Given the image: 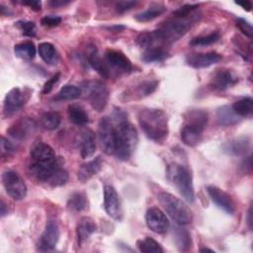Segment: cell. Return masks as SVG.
Here are the masks:
<instances>
[{"mask_svg":"<svg viewBox=\"0 0 253 253\" xmlns=\"http://www.w3.org/2000/svg\"><path fill=\"white\" fill-rule=\"evenodd\" d=\"M116 120V156L123 161L128 160L132 155L138 136L135 127L126 120V114L118 109L114 112Z\"/></svg>","mask_w":253,"mask_h":253,"instance_id":"6da1fadb","label":"cell"},{"mask_svg":"<svg viewBox=\"0 0 253 253\" xmlns=\"http://www.w3.org/2000/svg\"><path fill=\"white\" fill-rule=\"evenodd\" d=\"M138 123L144 134L153 141H163L169 132L167 115L163 110L146 108L139 112Z\"/></svg>","mask_w":253,"mask_h":253,"instance_id":"7a4b0ae2","label":"cell"},{"mask_svg":"<svg viewBox=\"0 0 253 253\" xmlns=\"http://www.w3.org/2000/svg\"><path fill=\"white\" fill-rule=\"evenodd\" d=\"M209 115L204 110H190L185 114L181 128V139L188 146H196L202 139L207 126Z\"/></svg>","mask_w":253,"mask_h":253,"instance_id":"3957f363","label":"cell"},{"mask_svg":"<svg viewBox=\"0 0 253 253\" xmlns=\"http://www.w3.org/2000/svg\"><path fill=\"white\" fill-rule=\"evenodd\" d=\"M158 201L164 211L176 223L184 225L192 222L193 212L184 201L166 192L158 194Z\"/></svg>","mask_w":253,"mask_h":253,"instance_id":"277c9868","label":"cell"},{"mask_svg":"<svg viewBox=\"0 0 253 253\" xmlns=\"http://www.w3.org/2000/svg\"><path fill=\"white\" fill-rule=\"evenodd\" d=\"M167 177L187 202L194 203V186L188 168L178 163H172L167 168Z\"/></svg>","mask_w":253,"mask_h":253,"instance_id":"5b68a950","label":"cell"},{"mask_svg":"<svg viewBox=\"0 0 253 253\" xmlns=\"http://www.w3.org/2000/svg\"><path fill=\"white\" fill-rule=\"evenodd\" d=\"M198 15L194 14L187 18H174L162 23L158 32L165 43V45L181 39L191 28L193 23L198 20Z\"/></svg>","mask_w":253,"mask_h":253,"instance_id":"8992f818","label":"cell"},{"mask_svg":"<svg viewBox=\"0 0 253 253\" xmlns=\"http://www.w3.org/2000/svg\"><path fill=\"white\" fill-rule=\"evenodd\" d=\"M87 94L92 108L97 112H102L108 103L109 91L106 84L103 81L95 80L83 83V87H80Z\"/></svg>","mask_w":253,"mask_h":253,"instance_id":"52a82bcc","label":"cell"},{"mask_svg":"<svg viewBox=\"0 0 253 253\" xmlns=\"http://www.w3.org/2000/svg\"><path fill=\"white\" fill-rule=\"evenodd\" d=\"M98 139L100 147L107 155L115 154L116 126L109 117H103L98 125Z\"/></svg>","mask_w":253,"mask_h":253,"instance_id":"ba28073f","label":"cell"},{"mask_svg":"<svg viewBox=\"0 0 253 253\" xmlns=\"http://www.w3.org/2000/svg\"><path fill=\"white\" fill-rule=\"evenodd\" d=\"M2 182L7 194L14 200L19 201L25 198L27 186L20 175L12 170H8L2 175Z\"/></svg>","mask_w":253,"mask_h":253,"instance_id":"9c48e42d","label":"cell"},{"mask_svg":"<svg viewBox=\"0 0 253 253\" xmlns=\"http://www.w3.org/2000/svg\"><path fill=\"white\" fill-rule=\"evenodd\" d=\"M60 167L57 159L50 161H33L29 166L30 174L37 180L48 182L55 171Z\"/></svg>","mask_w":253,"mask_h":253,"instance_id":"30bf717a","label":"cell"},{"mask_svg":"<svg viewBox=\"0 0 253 253\" xmlns=\"http://www.w3.org/2000/svg\"><path fill=\"white\" fill-rule=\"evenodd\" d=\"M145 222L148 228L155 233H165L169 228L166 214L158 208H150L145 213Z\"/></svg>","mask_w":253,"mask_h":253,"instance_id":"8fae6325","label":"cell"},{"mask_svg":"<svg viewBox=\"0 0 253 253\" xmlns=\"http://www.w3.org/2000/svg\"><path fill=\"white\" fill-rule=\"evenodd\" d=\"M59 238V227L55 220L50 219L47 221L43 232L42 233L38 242V248L41 251L52 250Z\"/></svg>","mask_w":253,"mask_h":253,"instance_id":"7c38bea8","label":"cell"},{"mask_svg":"<svg viewBox=\"0 0 253 253\" xmlns=\"http://www.w3.org/2000/svg\"><path fill=\"white\" fill-rule=\"evenodd\" d=\"M207 192L211 198V200L222 211L229 214H233L235 211V205L232 198L223 190L215 187L209 186L207 188Z\"/></svg>","mask_w":253,"mask_h":253,"instance_id":"4fadbf2b","label":"cell"},{"mask_svg":"<svg viewBox=\"0 0 253 253\" xmlns=\"http://www.w3.org/2000/svg\"><path fill=\"white\" fill-rule=\"evenodd\" d=\"M104 208L106 212L114 219L122 218L120 200L116 189L113 186L107 185L104 188Z\"/></svg>","mask_w":253,"mask_h":253,"instance_id":"5bb4252c","label":"cell"},{"mask_svg":"<svg viewBox=\"0 0 253 253\" xmlns=\"http://www.w3.org/2000/svg\"><path fill=\"white\" fill-rule=\"evenodd\" d=\"M25 105V96L19 87L12 88L5 96L3 112L5 117H11Z\"/></svg>","mask_w":253,"mask_h":253,"instance_id":"9a60e30c","label":"cell"},{"mask_svg":"<svg viewBox=\"0 0 253 253\" xmlns=\"http://www.w3.org/2000/svg\"><path fill=\"white\" fill-rule=\"evenodd\" d=\"M37 129V124L31 118H22L18 122H16L9 129L8 133L18 140L27 139Z\"/></svg>","mask_w":253,"mask_h":253,"instance_id":"2e32d148","label":"cell"},{"mask_svg":"<svg viewBox=\"0 0 253 253\" xmlns=\"http://www.w3.org/2000/svg\"><path fill=\"white\" fill-rule=\"evenodd\" d=\"M221 55L214 51L207 53H191L186 57L187 63L194 68H204L215 64L221 60Z\"/></svg>","mask_w":253,"mask_h":253,"instance_id":"e0dca14e","label":"cell"},{"mask_svg":"<svg viewBox=\"0 0 253 253\" xmlns=\"http://www.w3.org/2000/svg\"><path fill=\"white\" fill-rule=\"evenodd\" d=\"M238 81L237 77L229 69H217L211 79L210 86L215 90H225Z\"/></svg>","mask_w":253,"mask_h":253,"instance_id":"ac0fdd59","label":"cell"},{"mask_svg":"<svg viewBox=\"0 0 253 253\" xmlns=\"http://www.w3.org/2000/svg\"><path fill=\"white\" fill-rule=\"evenodd\" d=\"M105 59L107 63L123 72L128 73L132 69V64L130 60L119 50L107 49L105 52Z\"/></svg>","mask_w":253,"mask_h":253,"instance_id":"d6986e66","label":"cell"},{"mask_svg":"<svg viewBox=\"0 0 253 253\" xmlns=\"http://www.w3.org/2000/svg\"><path fill=\"white\" fill-rule=\"evenodd\" d=\"M102 169V159L100 156L83 163L78 171H77V178L81 183H86L90 180L93 176L97 175Z\"/></svg>","mask_w":253,"mask_h":253,"instance_id":"ffe728a7","label":"cell"},{"mask_svg":"<svg viewBox=\"0 0 253 253\" xmlns=\"http://www.w3.org/2000/svg\"><path fill=\"white\" fill-rule=\"evenodd\" d=\"M79 148H80V154L84 159L90 158L94 155L96 150V142H95L94 133L91 130L85 129L80 132Z\"/></svg>","mask_w":253,"mask_h":253,"instance_id":"44dd1931","label":"cell"},{"mask_svg":"<svg viewBox=\"0 0 253 253\" xmlns=\"http://www.w3.org/2000/svg\"><path fill=\"white\" fill-rule=\"evenodd\" d=\"M33 161H50L57 159L53 149L46 143L42 141H38L34 143L30 152Z\"/></svg>","mask_w":253,"mask_h":253,"instance_id":"7402d4cb","label":"cell"},{"mask_svg":"<svg viewBox=\"0 0 253 253\" xmlns=\"http://www.w3.org/2000/svg\"><path fill=\"white\" fill-rule=\"evenodd\" d=\"M216 121L221 126H230L239 122V117L234 113L232 107L222 106L216 110Z\"/></svg>","mask_w":253,"mask_h":253,"instance_id":"603a6c76","label":"cell"},{"mask_svg":"<svg viewBox=\"0 0 253 253\" xmlns=\"http://www.w3.org/2000/svg\"><path fill=\"white\" fill-rule=\"evenodd\" d=\"M96 229H97V225L91 217H87V216L82 217L78 222L77 228H76L78 243L81 245L87 238H89V236L93 232H95Z\"/></svg>","mask_w":253,"mask_h":253,"instance_id":"cb8c5ba5","label":"cell"},{"mask_svg":"<svg viewBox=\"0 0 253 253\" xmlns=\"http://www.w3.org/2000/svg\"><path fill=\"white\" fill-rule=\"evenodd\" d=\"M165 11L166 7L162 3H152L146 10L136 14L134 18L138 22H149L162 15Z\"/></svg>","mask_w":253,"mask_h":253,"instance_id":"d4e9b609","label":"cell"},{"mask_svg":"<svg viewBox=\"0 0 253 253\" xmlns=\"http://www.w3.org/2000/svg\"><path fill=\"white\" fill-rule=\"evenodd\" d=\"M250 147V140L248 137H238L224 144V150L233 155H243Z\"/></svg>","mask_w":253,"mask_h":253,"instance_id":"484cf974","label":"cell"},{"mask_svg":"<svg viewBox=\"0 0 253 253\" xmlns=\"http://www.w3.org/2000/svg\"><path fill=\"white\" fill-rule=\"evenodd\" d=\"M67 114L70 122L74 125L83 126L89 122L87 113L79 104H70L67 108Z\"/></svg>","mask_w":253,"mask_h":253,"instance_id":"4316f807","label":"cell"},{"mask_svg":"<svg viewBox=\"0 0 253 253\" xmlns=\"http://www.w3.org/2000/svg\"><path fill=\"white\" fill-rule=\"evenodd\" d=\"M88 62L91 65V67L95 69L102 77L109 78L111 76V71L108 64L99 56L96 49L89 53Z\"/></svg>","mask_w":253,"mask_h":253,"instance_id":"83f0119b","label":"cell"},{"mask_svg":"<svg viewBox=\"0 0 253 253\" xmlns=\"http://www.w3.org/2000/svg\"><path fill=\"white\" fill-rule=\"evenodd\" d=\"M39 54L48 65H54L57 62V52L50 42H41L38 46Z\"/></svg>","mask_w":253,"mask_h":253,"instance_id":"f1b7e54d","label":"cell"},{"mask_svg":"<svg viewBox=\"0 0 253 253\" xmlns=\"http://www.w3.org/2000/svg\"><path fill=\"white\" fill-rule=\"evenodd\" d=\"M231 107L238 117L250 118L253 114V100L251 97L242 98L236 101Z\"/></svg>","mask_w":253,"mask_h":253,"instance_id":"f546056e","label":"cell"},{"mask_svg":"<svg viewBox=\"0 0 253 253\" xmlns=\"http://www.w3.org/2000/svg\"><path fill=\"white\" fill-rule=\"evenodd\" d=\"M82 94V90L80 87H77L75 85H71V84H67L64 85L59 92L55 95L54 100L55 101H70V100H74L77 99L81 96Z\"/></svg>","mask_w":253,"mask_h":253,"instance_id":"4dcf8cb0","label":"cell"},{"mask_svg":"<svg viewBox=\"0 0 253 253\" xmlns=\"http://www.w3.org/2000/svg\"><path fill=\"white\" fill-rule=\"evenodd\" d=\"M15 54L24 60H32L36 55V47L32 42H25L14 46Z\"/></svg>","mask_w":253,"mask_h":253,"instance_id":"1f68e13d","label":"cell"},{"mask_svg":"<svg viewBox=\"0 0 253 253\" xmlns=\"http://www.w3.org/2000/svg\"><path fill=\"white\" fill-rule=\"evenodd\" d=\"M61 118L56 112H45L40 118V124L46 130H53L60 125Z\"/></svg>","mask_w":253,"mask_h":253,"instance_id":"d6a6232c","label":"cell"},{"mask_svg":"<svg viewBox=\"0 0 253 253\" xmlns=\"http://www.w3.org/2000/svg\"><path fill=\"white\" fill-rule=\"evenodd\" d=\"M168 51L164 47H154L145 49L141 55V59L144 62H158L163 61L165 58L168 57Z\"/></svg>","mask_w":253,"mask_h":253,"instance_id":"836d02e7","label":"cell"},{"mask_svg":"<svg viewBox=\"0 0 253 253\" xmlns=\"http://www.w3.org/2000/svg\"><path fill=\"white\" fill-rule=\"evenodd\" d=\"M136 245L138 250L143 253H162L164 251L162 246L156 240L148 236L138 240Z\"/></svg>","mask_w":253,"mask_h":253,"instance_id":"e575fe53","label":"cell"},{"mask_svg":"<svg viewBox=\"0 0 253 253\" xmlns=\"http://www.w3.org/2000/svg\"><path fill=\"white\" fill-rule=\"evenodd\" d=\"M174 236H175L177 247L180 251H187L191 248V245H192L191 236H190V233L185 228H180V227L175 228Z\"/></svg>","mask_w":253,"mask_h":253,"instance_id":"d590c367","label":"cell"},{"mask_svg":"<svg viewBox=\"0 0 253 253\" xmlns=\"http://www.w3.org/2000/svg\"><path fill=\"white\" fill-rule=\"evenodd\" d=\"M220 38L218 32H212L207 36H200L193 38L190 41V44L193 46H207L216 42Z\"/></svg>","mask_w":253,"mask_h":253,"instance_id":"8d00e7d4","label":"cell"},{"mask_svg":"<svg viewBox=\"0 0 253 253\" xmlns=\"http://www.w3.org/2000/svg\"><path fill=\"white\" fill-rule=\"evenodd\" d=\"M87 206V201L85 196L81 193H74L70 196L67 202V208L73 211H81Z\"/></svg>","mask_w":253,"mask_h":253,"instance_id":"74e56055","label":"cell"},{"mask_svg":"<svg viewBox=\"0 0 253 253\" xmlns=\"http://www.w3.org/2000/svg\"><path fill=\"white\" fill-rule=\"evenodd\" d=\"M157 85H158V81L156 80L144 81L137 86L136 92L139 95V97H145L152 94L157 88Z\"/></svg>","mask_w":253,"mask_h":253,"instance_id":"f35d334b","label":"cell"},{"mask_svg":"<svg viewBox=\"0 0 253 253\" xmlns=\"http://www.w3.org/2000/svg\"><path fill=\"white\" fill-rule=\"evenodd\" d=\"M67 179H68L67 172L63 168L59 167L55 171V173L51 176V178L49 179V181L47 183L52 187H58V186H61L63 184H65Z\"/></svg>","mask_w":253,"mask_h":253,"instance_id":"ab89813d","label":"cell"},{"mask_svg":"<svg viewBox=\"0 0 253 253\" xmlns=\"http://www.w3.org/2000/svg\"><path fill=\"white\" fill-rule=\"evenodd\" d=\"M16 25L18 26V28L22 31L24 36L27 37H35L37 34V28H36V24L32 21H28V20H20L16 23Z\"/></svg>","mask_w":253,"mask_h":253,"instance_id":"60d3db41","label":"cell"},{"mask_svg":"<svg viewBox=\"0 0 253 253\" xmlns=\"http://www.w3.org/2000/svg\"><path fill=\"white\" fill-rule=\"evenodd\" d=\"M199 7L198 4H185L173 12L175 18H187L192 15L194 11Z\"/></svg>","mask_w":253,"mask_h":253,"instance_id":"b9f144b4","label":"cell"},{"mask_svg":"<svg viewBox=\"0 0 253 253\" xmlns=\"http://www.w3.org/2000/svg\"><path fill=\"white\" fill-rule=\"evenodd\" d=\"M236 26L242 32V34H244L248 38H252L253 28H252V25L247 20L242 19V18H238L236 20Z\"/></svg>","mask_w":253,"mask_h":253,"instance_id":"7bdbcfd3","label":"cell"},{"mask_svg":"<svg viewBox=\"0 0 253 253\" xmlns=\"http://www.w3.org/2000/svg\"><path fill=\"white\" fill-rule=\"evenodd\" d=\"M60 22H61V18L58 16H53V15L44 16L41 20L42 25L45 26V27H55V26H58L60 24Z\"/></svg>","mask_w":253,"mask_h":253,"instance_id":"ee69618b","label":"cell"},{"mask_svg":"<svg viewBox=\"0 0 253 253\" xmlns=\"http://www.w3.org/2000/svg\"><path fill=\"white\" fill-rule=\"evenodd\" d=\"M135 1H119L116 3V10L119 13H125L127 10H130L133 6L136 5Z\"/></svg>","mask_w":253,"mask_h":253,"instance_id":"f6af8a7d","label":"cell"},{"mask_svg":"<svg viewBox=\"0 0 253 253\" xmlns=\"http://www.w3.org/2000/svg\"><path fill=\"white\" fill-rule=\"evenodd\" d=\"M1 150H2V154H12L13 152H15V146L5 137L2 136L1 137Z\"/></svg>","mask_w":253,"mask_h":253,"instance_id":"bcb514c9","label":"cell"},{"mask_svg":"<svg viewBox=\"0 0 253 253\" xmlns=\"http://www.w3.org/2000/svg\"><path fill=\"white\" fill-rule=\"evenodd\" d=\"M59 76H60V73L58 72V73L54 74L50 79H48V80L44 83V85H43V87H42V94H48V93L51 91V89H52V87L54 86V84L58 81Z\"/></svg>","mask_w":253,"mask_h":253,"instance_id":"7dc6e473","label":"cell"},{"mask_svg":"<svg viewBox=\"0 0 253 253\" xmlns=\"http://www.w3.org/2000/svg\"><path fill=\"white\" fill-rule=\"evenodd\" d=\"M21 3L23 5L29 6L31 9H33L35 11H40L42 8V3H41V1H38V0H27V1H22Z\"/></svg>","mask_w":253,"mask_h":253,"instance_id":"c3c4849f","label":"cell"},{"mask_svg":"<svg viewBox=\"0 0 253 253\" xmlns=\"http://www.w3.org/2000/svg\"><path fill=\"white\" fill-rule=\"evenodd\" d=\"M70 1H64V0H52V1H49L48 2V5L51 6L52 8H57V7H60V6H64V5H67L69 4Z\"/></svg>","mask_w":253,"mask_h":253,"instance_id":"681fc988","label":"cell"},{"mask_svg":"<svg viewBox=\"0 0 253 253\" xmlns=\"http://www.w3.org/2000/svg\"><path fill=\"white\" fill-rule=\"evenodd\" d=\"M251 166H252V163H251V156H248L247 158H245V160H244L243 163L241 164V168L243 169L244 172H246L247 170H248V171H251Z\"/></svg>","mask_w":253,"mask_h":253,"instance_id":"f907efd6","label":"cell"},{"mask_svg":"<svg viewBox=\"0 0 253 253\" xmlns=\"http://www.w3.org/2000/svg\"><path fill=\"white\" fill-rule=\"evenodd\" d=\"M237 5L241 6L243 9H245L246 11H250L251 8H252V5H251V2L250 1H244V2H236Z\"/></svg>","mask_w":253,"mask_h":253,"instance_id":"816d5d0a","label":"cell"},{"mask_svg":"<svg viewBox=\"0 0 253 253\" xmlns=\"http://www.w3.org/2000/svg\"><path fill=\"white\" fill-rule=\"evenodd\" d=\"M247 224L249 226V228H252V208L250 207L247 212Z\"/></svg>","mask_w":253,"mask_h":253,"instance_id":"f5cc1de1","label":"cell"},{"mask_svg":"<svg viewBox=\"0 0 253 253\" xmlns=\"http://www.w3.org/2000/svg\"><path fill=\"white\" fill-rule=\"evenodd\" d=\"M6 213H8V210H6V205L3 200H1V215L4 216Z\"/></svg>","mask_w":253,"mask_h":253,"instance_id":"db71d44e","label":"cell"},{"mask_svg":"<svg viewBox=\"0 0 253 253\" xmlns=\"http://www.w3.org/2000/svg\"><path fill=\"white\" fill-rule=\"evenodd\" d=\"M124 29H125L124 26H113V27L109 28V30H111V31H113V32H116V33L121 32V31L124 30Z\"/></svg>","mask_w":253,"mask_h":253,"instance_id":"11a10c76","label":"cell"},{"mask_svg":"<svg viewBox=\"0 0 253 253\" xmlns=\"http://www.w3.org/2000/svg\"><path fill=\"white\" fill-rule=\"evenodd\" d=\"M201 252H214L212 249H210V248H202L200 249Z\"/></svg>","mask_w":253,"mask_h":253,"instance_id":"9f6ffc18","label":"cell"}]
</instances>
